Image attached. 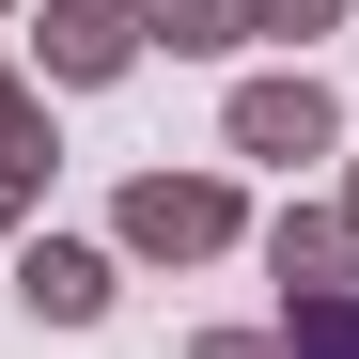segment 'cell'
<instances>
[{
  "label": "cell",
  "mask_w": 359,
  "mask_h": 359,
  "mask_svg": "<svg viewBox=\"0 0 359 359\" xmlns=\"http://www.w3.org/2000/svg\"><path fill=\"white\" fill-rule=\"evenodd\" d=\"M172 63H219V47H250V0H141Z\"/></svg>",
  "instance_id": "8992f818"
},
{
  "label": "cell",
  "mask_w": 359,
  "mask_h": 359,
  "mask_svg": "<svg viewBox=\"0 0 359 359\" xmlns=\"http://www.w3.org/2000/svg\"><path fill=\"white\" fill-rule=\"evenodd\" d=\"M32 47H47V94H109V79L156 63V16H141V0H47Z\"/></svg>",
  "instance_id": "3957f363"
},
{
  "label": "cell",
  "mask_w": 359,
  "mask_h": 359,
  "mask_svg": "<svg viewBox=\"0 0 359 359\" xmlns=\"http://www.w3.org/2000/svg\"><path fill=\"white\" fill-rule=\"evenodd\" d=\"M188 359H281V328H203Z\"/></svg>",
  "instance_id": "30bf717a"
},
{
  "label": "cell",
  "mask_w": 359,
  "mask_h": 359,
  "mask_svg": "<svg viewBox=\"0 0 359 359\" xmlns=\"http://www.w3.org/2000/svg\"><path fill=\"white\" fill-rule=\"evenodd\" d=\"M0 188H16V203L47 188V94H32L16 63H0Z\"/></svg>",
  "instance_id": "52a82bcc"
},
{
  "label": "cell",
  "mask_w": 359,
  "mask_h": 359,
  "mask_svg": "<svg viewBox=\"0 0 359 359\" xmlns=\"http://www.w3.org/2000/svg\"><path fill=\"white\" fill-rule=\"evenodd\" d=\"M359 0H250V47H313V32H344Z\"/></svg>",
  "instance_id": "9c48e42d"
},
{
  "label": "cell",
  "mask_w": 359,
  "mask_h": 359,
  "mask_svg": "<svg viewBox=\"0 0 359 359\" xmlns=\"http://www.w3.org/2000/svg\"><path fill=\"white\" fill-rule=\"evenodd\" d=\"M0 16H16V0H0Z\"/></svg>",
  "instance_id": "4fadbf2b"
},
{
  "label": "cell",
  "mask_w": 359,
  "mask_h": 359,
  "mask_svg": "<svg viewBox=\"0 0 359 359\" xmlns=\"http://www.w3.org/2000/svg\"><path fill=\"white\" fill-rule=\"evenodd\" d=\"M281 359H359V281L344 297H281Z\"/></svg>",
  "instance_id": "ba28073f"
},
{
  "label": "cell",
  "mask_w": 359,
  "mask_h": 359,
  "mask_svg": "<svg viewBox=\"0 0 359 359\" xmlns=\"http://www.w3.org/2000/svg\"><path fill=\"white\" fill-rule=\"evenodd\" d=\"M219 141L234 156H344V94L313 79V63H266V79H234V109H219Z\"/></svg>",
  "instance_id": "7a4b0ae2"
},
{
  "label": "cell",
  "mask_w": 359,
  "mask_h": 359,
  "mask_svg": "<svg viewBox=\"0 0 359 359\" xmlns=\"http://www.w3.org/2000/svg\"><path fill=\"white\" fill-rule=\"evenodd\" d=\"M344 266H359V219L344 203H281L266 219V281L281 297H344Z\"/></svg>",
  "instance_id": "5b68a950"
},
{
  "label": "cell",
  "mask_w": 359,
  "mask_h": 359,
  "mask_svg": "<svg viewBox=\"0 0 359 359\" xmlns=\"http://www.w3.org/2000/svg\"><path fill=\"white\" fill-rule=\"evenodd\" d=\"M0 234H16V188H0Z\"/></svg>",
  "instance_id": "8fae6325"
},
{
  "label": "cell",
  "mask_w": 359,
  "mask_h": 359,
  "mask_svg": "<svg viewBox=\"0 0 359 359\" xmlns=\"http://www.w3.org/2000/svg\"><path fill=\"white\" fill-rule=\"evenodd\" d=\"M234 234H250V203L219 172H126V203H109V250L126 266H219Z\"/></svg>",
  "instance_id": "6da1fadb"
},
{
  "label": "cell",
  "mask_w": 359,
  "mask_h": 359,
  "mask_svg": "<svg viewBox=\"0 0 359 359\" xmlns=\"http://www.w3.org/2000/svg\"><path fill=\"white\" fill-rule=\"evenodd\" d=\"M16 297H32V328H94L109 297H126V250H94V234H32V250H16Z\"/></svg>",
  "instance_id": "277c9868"
},
{
  "label": "cell",
  "mask_w": 359,
  "mask_h": 359,
  "mask_svg": "<svg viewBox=\"0 0 359 359\" xmlns=\"http://www.w3.org/2000/svg\"><path fill=\"white\" fill-rule=\"evenodd\" d=\"M344 219H359V172H344Z\"/></svg>",
  "instance_id": "7c38bea8"
}]
</instances>
